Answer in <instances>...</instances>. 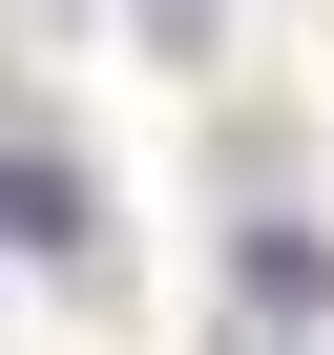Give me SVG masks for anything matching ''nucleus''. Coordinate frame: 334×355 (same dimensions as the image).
<instances>
[{"instance_id": "obj_1", "label": "nucleus", "mask_w": 334, "mask_h": 355, "mask_svg": "<svg viewBox=\"0 0 334 355\" xmlns=\"http://www.w3.org/2000/svg\"><path fill=\"white\" fill-rule=\"evenodd\" d=\"M84 230H105V209H84V167H63L42 125H0V251H21V272H84Z\"/></svg>"}, {"instance_id": "obj_2", "label": "nucleus", "mask_w": 334, "mask_h": 355, "mask_svg": "<svg viewBox=\"0 0 334 355\" xmlns=\"http://www.w3.org/2000/svg\"><path fill=\"white\" fill-rule=\"evenodd\" d=\"M230 272H251V313H334V251H313V230H251Z\"/></svg>"}]
</instances>
